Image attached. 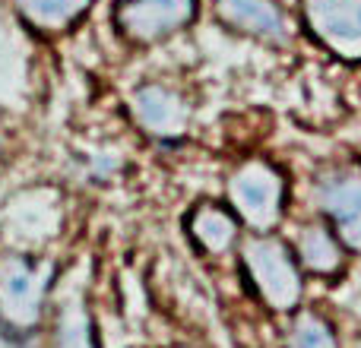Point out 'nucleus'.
<instances>
[{
	"label": "nucleus",
	"mask_w": 361,
	"mask_h": 348,
	"mask_svg": "<svg viewBox=\"0 0 361 348\" xmlns=\"http://www.w3.org/2000/svg\"><path fill=\"white\" fill-rule=\"evenodd\" d=\"M228 199L250 228L269 231L282 216V199H286L282 174L269 162L250 159V162H244L241 168L231 174Z\"/></svg>",
	"instance_id": "3"
},
{
	"label": "nucleus",
	"mask_w": 361,
	"mask_h": 348,
	"mask_svg": "<svg viewBox=\"0 0 361 348\" xmlns=\"http://www.w3.org/2000/svg\"><path fill=\"white\" fill-rule=\"evenodd\" d=\"M92 0H13V10L19 13L25 25L38 32H61L89 10Z\"/></svg>",
	"instance_id": "10"
},
{
	"label": "nucleus",
	"mask_w": 361,
	"mask_h": 348,
	"mask_svg": "<svg viewBox=\"0 0 361 348\" xmlns=\"http://www.w3.org/2000/svg\"><path fill=\"white\" fill-rule=\"evenodd\" d=\"M307 19L336 54L361 57V0H307Z\"/></svg>",
	"instance_id": "5"
},
{
	"label": "nucleus",
	"mask_w": 361,
	"mask_h": 348,
	"mask_svg": "<svg viewBox=\"0 0 361 348\" xmlns=\"http://www.w3.org/2000/svg\"><path fill=\"white\" fill-rule=\"evenodd\" d=\"M343 241H345V247H352L355 254H361V212L352 218V222L343 225Z\"/></svg>",
	"instance_id": "14"
},
{
	"label": "nucleus",
	"mask_w": 361,
	"mask_h": 348,
	"mask_svg": "<svg viewBox=\"0 0 361 348\" xmlns=\"http://www.w3.org/2000/svg\"><path fill=\"white\" fill-rule=\"evenodd\" d=\"M244 266L250 273V282L263 294L269 307L288 311L301 298V275L292 260V250L269 235H257L244 244Z\"/></svg>",
	"instance_id": "2"
},
{
	"label": "nucleus",
	"mask_w": 361,
	"mask_h": 348,
	"mask_svg": "<svg viewBox=\"0 0 361 348\" xmlns=\"http://www.w3.org/2000/svg\"><path fill=\"white\" fill-rule=\"evenodd\" d=\"M219 16L225 25L263 42L286 44L292 38L288 19L276 0H219Z\"/></svg>",
	"instance_id": "7"
},
{
	"label": "nucleus",
	"mask_w": 361,
	"mask_h": 348,
	"mask_svg": "<svg viewBox=\"0 0 361 348\" xmlns=\"http://www.w3.org/2000/svg\"><path fill=\"white\" fill-rule=\"evenodd\" d=\"M298 256L307 269L320 275H330L339 269L343 263V250H339V241L330 228L324 225H305L298 235Z\"/></svg>",
	"instance_id": "12"
},
{
	"label": "nucleus",
	"mask_w": 361,
	"mask_h": 348,
	"mask_svg": "<svg viewBox=\"0 0 361 348\" xmlns=\"http://www.w3.org/2000/svg\"><path fill=\"white\" fill-rule=\"evenodd\" d=\"M54 348H99L95 345L92 317L86 311L82 292H67L57 307V323H54Z\"/></svg>",
	"instance_id": "9"
},
{
	"label": "nucleus",
	"mask_w": 361,
	"mask_h": 348,
	"mask_svg": "<svg viewBox=\"0 0 361 348\" xmlns=\"http://www.w3.org/2000/svg\"><path fill=\"white\" fill-rule=\"evenodd\" d=\"M51 263L32 260L25 254L0 256V323L19 333L42 317L44 294L51 285Z\"/></svg>",
	"instance_id": "1"
},
{
	"label": "nucleus",
	"mask_w": 361,
	"mask_h": 348,
	"mask_svg": "<svg viewBox=\"0 0 361 348\" xmlns=\"http://www.w3.org/2000/svg\"><path fill=\"white\" fill-rule=\"evenodd\" d=\"M288 348H336V342H333V333L324 320L305 313L295 320L292 333H288Z\"/></svg>",
	"instance_id": "13"
},
{
	"label": "nucleus",
	"mask_w": 361,
	"mask_h": 348,
	"mask_svg": "<svg viewBox=\"0 0 361 348\" xmlns=\"http://www.w3.org/2000/svg\"><path fill=\"white\" fill-rule=\"evenodd\" d=\"M130 114L149 137H180L190 120V108L175 89L149 82L130 95Z\"/></svg>",
	"instance_id": "6"
},
{
	"label": "nucleus",
	"mask_w": 361,
	"mask_h": 348,
	"mask_svg": "<svg viewBox=\"0 0 361 348\" xmlns=\"http://www.w3.org/2000/svg\"><path fill=\"white\" fill-rule=\"evenodd\" d=\"M193 16H197V0H121L114 13L121 32L140 44L175 35Z\"/></svg>",
	"instance_id": "4"
},
{
	"label": "nucleus",
	"mask_w": 361,
	"mask_h": 348,
	"mask_svg": "<svg viewBox=\"0 0 361 348\" xmlns=\"http://www.w3.org/2000/svg\"><path fill=\"white\" fill-rule=\"evenodd\" d=\"M190 235L197 237V244L203 250H209V254H225V250L238 241V222L222 206L203 203L200 209H193V216H190Z\"/></svg>",
	"instance_id": "11"
},
{
	"label": "nucleus",
	"mask_w": 361,
	"mask_h": 348,
	"mask_svg": "<svg viewBox=\"0 0 361 348\" xmlns=\"http://www.w3.org/2000/svg\"><path fill=\"white\" fill-rule=\"evenodd\" d=\"M314 203L333 222H352L361 212V168L345 165V168L324 171L314 180Z\"/></svg>",
	"instance_id": "8"
}]
</instances>
